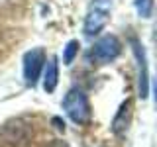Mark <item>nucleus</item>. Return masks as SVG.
Returning <instances> with one entry per match:
<instances>
[{
	"instance_id": "1",
	"label": "nucleus",
	"mask_w": 157,
	"mask_h": 147,
	"mask_svg": "<svg viewBox=\"0 0 157 147\" xmlns=\"http://www.w3.org/2000/svg\"><path fill=\"white\" fill-rule=\"evenodd\" d=\"M63 110L65 114L71 118L75 124L86 126L90 122V102H88L86 94L78 88H71L63 98Z\"/></svg>"
},
{
	"instance_id": "2",
	"label": "nucleus",
	"mask_w": 157,
	"mask_h": 147,
	"mask_svg": "<svg viewBox=\"0 0 157 147\" xmlns=\"http://www.w3.org/2000/svg\"><path fill=\"white\" fill-rule=\"evenodd\" d=\"M110 10H112V0H92L85 16V26H82L85 36L94 37L106 28L108 20H110Z\"/></svg>"
},
{
	"instance_id": "3",
	"label": "nucleus",
	"mask_w": 157,
	"mask_h": 147,
	"mask_svg": "<svg viewBox=\"0 0 157 147\" xmlns=\"http://www.w3.org/2000/svg\"><path fill=\"white\" fill-rule=\"evenodd\" d=\"M120 53H122V41L112 33L98 37L90 49V57L98 65H106V63L114 61L116 57H120Z\"/></svg>"
},
{
	"instance_id": "4",
	"label": "nucleus",
	"mask_w": 157,
	"mask_h": 147,
	"mask_svg": "<svg viewBox=\"0 0 157 147\" xmlns=\"http://www.w3.org/2000/svg\"><path fill=\"white\" fill-rule=\"evenodd\" d=\"M132 43V51H134V57L137 61V92H140V98H147L149 94V71H147V57H145V49L140 43V39L136 36L130 37Z\"/></svg>"
},
{
	"instance_id": "5",
	"label": "nucleus",
	"mask_w": 157,
	"mask_h": 147,
	"mask_svg": "<svg viewBox=\"0 0 157 147\" xmlns=\"http://www.w3.org/2000/svg\"><path fill=\"white\" fill-rule=\"evenodd\" d=\"M45 65V51L41 47H36L24 55V78L28 86H36L39 81V75Z\"/></svg>"
},
{
	"instance_id": "6",
	"label": "nucleus",
	"mask_w": 157,
	"mask_h": 147,
	"mask_svg": "<svg viewBox=\"0 0 157 147\" xmlns=\"http://www.w3.org/2000/svg\"><path fill=\"white\" fill-rule=\"evenodd\" d=\"M45 67V73H43V90L47 94H51L53 90L57 88V82H59V63H57V57H51L47 61Z\"/></svg>"
},
{
	"instance_id": "7",
	"label": "nucleus",
	"mask_w": 157,
	"mask_h": 147,
	"mask_svg": "<svg viewBox=\"0 0 157 147\" xmlns=\"http://www.w3.org/2000/svg\"><path fill=\"white\" fill-rule=\"evenodd\" d=\"M128 124H130V102H124V104L120 106V110H118V114L114 116V122H112V131H114L116 135L124 134Z\"/></svg>"
},
{
	"instance_id": "8",
	"label": "nucleus",
	"mask_w": 157,
	"mask_h": 147,
	"mask_svg": "<svg viewBox=\"0 0 157 147\" xmlns=\"http://www.w3.org/2000/svg\"><path fill=\"white\" fill-rule=\"evenodd\" d=\"M78 41L77 39H71V41L65 45V49H63V63L65 65H71L73 61H75V57H77V53H78Z\"/></svg>"
},
{
	"instance_id": "9",
	"label": "nucleus",
	"mask_w": 157,
	"mask_h": 147,
	"mask_svg": "<svg viewBox=\"0 0 157 147\" xmlns=\"http://www.w3.org/2000/svg\"><path fill=\"white\" fill-rule=\"evenodd\" d=\"M153 0H136V10L141 18H151L153 16Z\"/></svg>"
}]
</instances>
